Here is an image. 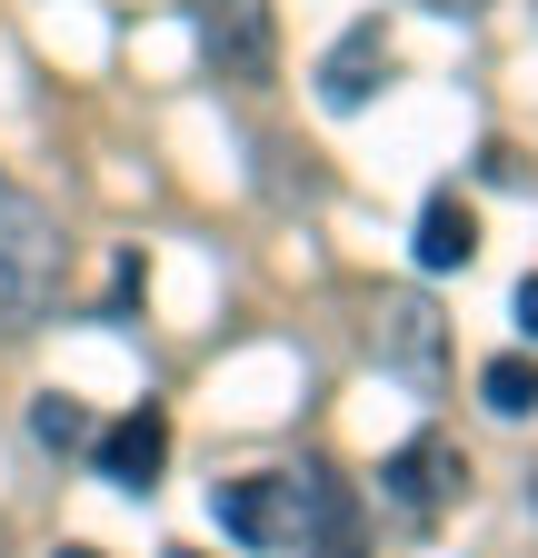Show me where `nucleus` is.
I'll return each instance as SVG.
<instances>
[{"mask_svg": "<svg viewBox=\"0 0 538 558\" xmlns=\"http://www.w3.org/2000/svg\"><path fill=\"white\" fill-rule=\"evenodd\" d=\"M299 558H369V529H359V488L309 469V519H299Z\"/></svg>", "mask_w": 538, "mask_h": 558, "instance_id": "obj_8", "label": "nucleus"}, {"mask_svg": "<svg viewBox=\"0 0 538 558\" xmlns=\"http://www.w3.org/2000/svg\"><path fill=\"white\" fill-rule=\"evenodd\" d=\"M30 439H40V449H90V439H100V418H90L81 399H60V389H50V399H30Z\"/></svg>", "mask_w": 538, "mask_h": 558, "instance_id": "obj_10", "label": "nucleus"}, {"mask_svg": "<svg viewBox=\"0 0 538 558\" xmlns=\"http://www.w3.org/2000/svg\"><path fill=\"white\" fill-rule=\"evenodd\" d=\"M509 310H518V329H528V339H538V269H528V279H518V300H509Z\"/></svg>", "mask_w": 538, "mask_h": 558, "instance_id": "obj_12", "label": "nucleus"}, {"mask_svg": "<svg viewBox=\"0 0 538 558\" xmlns=\"http://www.w3.org/2000/svg\"><path fill=\"white\" fill-rule=\"evenodd\" d=\"M90 459H100V478H120V488H160V469H170V418L140 399L130 418H110V429L90 439Z\"/></svg>", "mask_w": 538, "mask_h": 558, "instance_id": "obj_6", "label": "nucleus"}, {"mask_svg": "<svg viewBox=\"0 0 538 558\" xmlns=\"http://www.w3.org/2000/svg\"><path fill=\"white\" fill-rule=\"evenodd\" d=\"M379 81H389V31H379V21H350L340 50L319 60V100H329V110H369Z\"/></svg>", "mask_w": 538, "mask_h": 558, "instance_id": "obj_7", "label": "nucleus"}, {"mask_svg": "<svg viewBox=\"0 0 538 558\" xmlns=\"http://www.w3.org/2000/svg\"><path fill=\"white\" fill-rule=\"evenodd\" d=\"M419 269H468V259H479V209H468L458 190H439L429 209H419Z\"/></svg>", "mask_w": 538, "mask_h": 558, "instance_id": "obj_9", "label": "nucleus"}, {"mask_svg": "<svg viewBox=\"0 0 538 558\" xmlns=\"http://www.w3.org/2000/svg\"><path fill=\"white\" fill-rule=\"evenodd\" d=\"M479 399H489L499 418H528V409H538V360H489V369H479Z\"/></svg>", "mask_w": 538, "mask_h": 558, "instance_id": "obj_11", "label": "nucleus"}, {"mask_svg": "<svg viewBox=\"0 0 538 558\" xmlns=\"http://www.w3.org/2000/svg\"><path fill=\"white\" fill-rule=\"evenodd\" d=\"M299 519H309V469H249V478H220V529L240 548H299Z\"/></svg>", "mask_w": 538, "mask_h": 558, "instance_id": "obj_3", "label": "nucleus"}, {"mask_svg": "<svg viewBox=\"0 0 538 558\" xmlns=\"http://www.w3.org/2000/svg\"><path fill=\"white\" fill-rule=\"evenodd\" d=\"M160 558H189V548H160Z\"/></svg>", "mask_w": 538, "mask_h": 558, "instance_id": "obj_15", "label": "nucleus"}, {"mask_svg": "<svg viewBox=\"0 0 538 558\" xmlns=\"http://www.w3.org/2000/svg\"><path fill=\"white\" fill-rule=\"evenodd\" d=\"M60 269H71V240H60L50 199H0V339H21L60 310Z\"/></svg>", "mask_w": 538, "mask_h": 558, "instance_id": "obj_1", "label": "nucleus"}, {"mask_svg": "<svg viewBox=\"0 0 538 558\" xmlns=\"http://www.w3.org/2000/svg\"><path fill=\"white\" fill-rule=\"evenodd\" d=\"M419 11H449V21H468V11H489V0H419Z\"/></svg>", "mask_w": 538, "mask_h": 558, "instance_id": "obj_13", "label": "nucleus"}, {"mask_svg": "<svg viewBox=\"0 0 538 558\" xmlns=\"http://www.w3.org/2000/svg\"><path fill=\"white\" fill-rule=\"evenodd\" d=\"M50 558H100V548H81V538H71V548H50Z\"/></svg>", "mask_w": 538, "mask_h": 558, "instance_id": "obj_14", "label": "nucleus"}, {"mask_svg": "<svg viewBox=\"0 0 538 558\" xmlns=\"http://www.w3.org/2000/svg\"><path fill=\"white\" fill-rule=\"evenodd\" d=\"M369 349H379V369L409 379V389H439V379H449V319H439L419 290H379V310H369Z\"/></svg>", "mask_w": 538, "mask_h": 558, "instance_id": "obj_2", "label": "nucleus"}, {"mask_svg": "<svg viewBox=\"0 0 538 558\" xmlns=\"http://www.w3.org/2000/svg\"><path fill=\"white\" fill-rule=\"evenodd\" d=\"M199 50H210L220 81L259 90L269 70H280V11H269V0H199Z\"/></svg>", "mask_w": 538, "mask_h": 558, "instance_id": "obj_4", "label": "nucleus"}, {"mask_svg": "<svg viewBox=\"0 0 538 558\" xmlns=\"http://www.w3.org/2000/svg\"><path fill=\"white\" fill-rule=\"evenodd\" d=\"M468 488V459H458V439H439V429H419L409 449H389V469H379V499L399 509V519H439L449 499Z\"/></svg>", "mask_w": 538, "mask_h": 558, "instance_id": "obj_5", "label": "nucleus"}]
</instances>
